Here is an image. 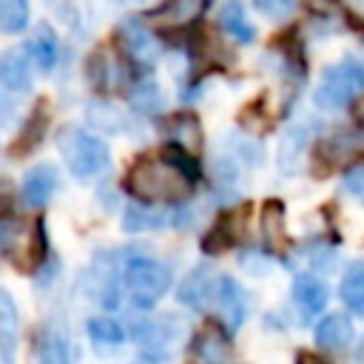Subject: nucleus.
<instances>
[{
    "instance_id": "obj_1",
    "label": "nucleus",
    "mask_w": 364,
    "mask_h": 364,
    "mask_svg": "<svg viewBox=\"0 0 364 364\" xmlns=\"http://www.w3.org/2000/svg\"><path fill=\"white\" fill-rule=\"evenodd\" d=\"M125 188L145 205H173L193 193V179L168 156H139L128 168Z\"/></svg>"
},
{
    "instance_id": "obj_2",
    "label": "nucleus",
    "mask_w": 364,
    "mask_h": 364,
    "mask_svg": "<svg viewBox=\"0 0 364 364\" xmlns=\"http://www.w3.org/2000/svg\"><path fill=\"white\" fill-rule=\"evenodd\" d=\"M57 151L74 179H91L102 173L111 159L108 145L97 134L82 131L80 125H63L57 131Z\"/></svg>"
},
{
    "instance_id": "obj_3",
    "label": "nucleus",
    "mask_w": 364,
    "mask_h": 364,
    "mask_svg": "<svg viewBox=\"0 0 364 364\" xmlns=\"http://www.w3.org/2000/svg\"><path fill=\"white\" fill-rule=\"evenodd\" d=\"M119 273L125 284V299L134 310H151L171 287L168 264L151 256H128Z\"/></svg>"
},
{
    "instance_id": "obj_4",
    "label": "nucleus",
    "mask_w": 364,
    "mask_h": 364,
    "mask_svg": "<svg viewBox=\"0 0 364 364\" xmlns=\"http://www.w3.org/2000/svg\"><path fill=\"white\" fill-rule=\"evenodd\" d=\"M358 94H364V65L353 57H344L324 68L313 91V100L324 111H338L347 108Z\"/></svg>"
},
{
    "instance_id": "obj_5",
    "label": "nucleus",
    "mask_w": 364,
    "mask_h": 364,
    "mask_svg": "<svg viewBox=\"0 0 364 364\" xmlns=\"http://www.w3.org/2000/svg\"><path fill=\"white\" fill-rule=\"evenodd\" d=\"M210 301L216 304L222 321L230 330H239V324L247 316V293L233 276H216L210 287Z\"/></svg>"
},
{
    "instance_id": "obj_6",
    "label": "nucleus",
    "mask_w": 364,
    "mask_h": 364,
    "mask_svg": "<svg viewBox=\"0 0 364 364\" xmlns=\"http://www.w3.org/2000/svg\"><path fill=\"white\" fill-rule=\"evenodd\" d=\"M119 40H122L125 54L139 65H151L162 54V43L154 37V31L139 17H125L119 23Z\"/></svg>"
},
{
    "instance_id": "obj_7",
    "label": "nucleus",
    "mask_w": 364,
    "mask_h": 364,
    "mask_svg": "<svg viewBox=\"0 0 364 364\" xmlns=\"http://www.w3.org/2000/svg\"><path fill=\"white\" fill-rule=\"evenodd\" d=\"M0 85L11 94L31 91V60L23 48H9L0 54Z\"/></svg>"
},
{
    "instance_id": "obj_8",
    "label": "nucleus",
    "mask_w": 364,
    "mask_h": 364,
    "mask_svg": "<svg viewBox=\"0 0 364 364\" xmlns=\"http://www.w3.org/2000/svg\"><path fill=\"white\" fill-rule=\"evenodd\" d=\"M57 171L51 165H34L26 171L23 176V185H20V196H23V205L28 208H43L48 205L51 193L57 191Z\"/></svg>"
},
{
    "instance_id": "obj_9",
    "label": "nucleus",
    "mask_w": 364,
    "mask_h": 364,
    "mask_svg": "<svg viewBox=\"0 0 364 364\" xmlns=\"http://www.w3.org/2000/svg\"><path fill=\"white\" fill-rule=\"evenodd\" d=\"M17 338H20V318L17 304L6 287H0V361L17 364Z\"/></svg>"
},
{
    "instance_id": "obj_10",
    "label": "nucleus",
    "mask_w": 364,
    "mask_h": 364,
    "mask_svg": "<svg viewBox=\"0 0 364 364\" xmlns=\"http://www.w3.org/2000/svg\"><path fill=\"white\" fill-rule=\"evenodd\" d=\"M276 162H279V171H282L284 176L301 173V168H304V162H307V128L293 125V128L284 131V136H282V142H279Z\"/></svg>"
},
{
    "instance_id": "obj_11",
    "label": "nucleus",
    "mask_w": 364,
    "mask_h": 364,
    "mask_svg": "<svg viewBox=\"0 0 364 364\" xmlns=\"http://www.w3.org/2000/svg\"><path fill=\"white\" fill-rule=\"evenodd\" d=\"M327 299H330V290L316 273H299L293 279V301L299 304L304 318L321 313L327 307Z\"/></svg>"
},
{
    "instance_id": "obj_12",
    "label": "nucleus",
    "mask_w": 364,
    "mask_h": 364,
    "mask_svg": "<svg viewBox=\"0 0 364 364\" xmlns=\"http://www.w3.org/2000/svg\"><path fill=\"white\" fill-rule=\"evenodd\" d=\"M31 63H37L40 71H51L57 65V57H60V46H57V34L51 31L48 23H40L34 28V34L26 40V48Z\"/></svg>"
},
{
    "instance_id": "obj_13",
    "label": "nucleus",
    "mask_w": 364,
    "mask_h": 364,
    "mask_svg": "<svg viewBox=\"0 0 364 364\" xmlns=\"http://www.w3.org/2000/svg\"><path fill=\"white\" fill-rule=\"evenodd\" d=\"M191 353L202 364H228L230 361V344L216 327H202L191 341Z\"/></svg>"
},
{
    "instance_id": "obj_14",
    "label": "nucleus",
    "mask_w": 364,
    "mask_h": 364,
    "mask_svg": "<svg viewBox=\"0 0 364 364\" xmlns=\"http://www.w3.org/2000/svg\"><path fill=\"white\" fill-rule=\"evenodd\" d=\"M353 341V321L344 313H330L316 324V344L324 350H344Z\"/></svg>"
},
{
    "instance_id": "obj_15",
    "label": "nucleus",
    "mask_w": 364,
    "mask_h": 364,
    "mask_svg": "<svg viewBox=\"0 0 364 364\" xmlns=\"http://www.w3.org/2000/svg\"><path fill=\"white\" fill-rule=\"evenodd\" d=\"M85 122H88L94 131L105 134V136H117V134L128 131V117H125L117 105L102 102V100H94V102L85 105Z\"/></svg>"
},
{
    "instance_id": "obj_16",
    "label": "nucleus",
    "mask_w": 364,
    "mask_h": 364,
    "mask_svg": "<svg viewBox=\"0 0 364 364\" xmlns=\"http://www.w3.org/2000/svg\"><path fill=\"white\" fill-rule=\"evenodd\" d=\"M173 216L168 210H159L156 205H128L122 210V230L128 233H139V230H162L165 225H171Z\"/></svg>"
},
{
    "instance_id": "obj_17",
    "label": "nucleus",
    "mask_w": 364,
    "mask_h": 364,
    "mask_svg": "<svg viewBox=\"0 0 364 364\" xmlns=\"http://www.w3.org/2000/svg\"><path fill=\"white\" fill-rule=\"evenodd\" d=\"M210 287H213L210 267H208V264H199V267H193V270L185 276V282H182L179 290H176V299H179L182 304L199 310V307H205V301L210 299Z\"/></svg>"
},
{
    "instance_id": "obj_18",
    "label": "nucleus",
    "mask_w": 364,
    "mask_h": 364,
    "mask_svg": "<svg viewBox=\"0 0 364 364\" xmlns=\"http://www.w3.org/2000/svg\"><path fill=\"white\" fill-rule=\"evenodd\" d=\"M338 296L344 307H350L355 316H364V262L361 259L347 264L341 284H338Z\"/></svg>"
},
{
    "instance_id": "obj_19",
    "label": "nucleus",
    "mask_w": 364,
    "mask_h": 364,
    "mask_svg": "<svg viewBox=\"0 0 364 364\" xmlns=\"http://www.w3.org/2000/svg\"><path fill=\"white\" fill-rule=\"evenodd\" d=\"M219 26H222L233 40H239V43H253V37H256V28H253V23L247 20L245 6H242L239 0H228V3L219 9Z\"/></svg>"
},
{
    "instance_id": "obj_20",
    "label": "nucleus",
    "mask_w": 364,
    "mask_h": 364,
    "mask_svg": "<svg viewBox=\"0 0 364 364\" xmlns=\"http://www.w3.org/2000/svg\"><path fill=\"white\" fill-rule=\"evenodd\" d=\"M37 364H71V350H68V338L63 330L48 327L40 338L37 347Z\"/></svg>"
},
{
    "instance_id": "obj_21",
    "label": "nucleus",
    "mask_w": 364,
    "mask_h": 364,
    "mask_svg": "<svg viewBox=\"0 0 364 364\" xmlns=\"http://www.w3.org/2000/svg\"><path fill=\"white\" fill-rule=\"evenodd\" d=\"M259 228H262V239L270 247H279L284 242V205L276 199L264 202L259 213Z\"/></svg>"
},
{
    "instance_id": "obj_22",
    "label": "nucleus",
    "mask_w": 364,
    "mask_h": 364,
    "mask_svg": "<svg viewBox=\"0 0 364 364\" xmlns=\"http://www.w3.org/2000/svg\"><path fill=\"white\" fill-rule=\"evenodd\" d=\"M85 330H88V338H91L100 350H102V347H119V344L125 341L122 324L114 321V318H108V316H94V318H88Z\"/></svg>"
},
{
    "instance_id": "obj_23",
    "label": "nucleus",
    "mask_w": 364,
    "mask_h": 364,
    "mask_svg": "<svg viewBox=\"0 0 364 364\" xmlns=\"http://www.w3.org/2000/svg\"><path fill=\"white\" fill-rule=\"evenodd\" d=\"M46 125H48V117H46V111H34V114L28 117V122L20 128V134H17L14 145H11V154L23 156V154L34 151V148L40 145V136L46 134Z\"/></svg>"
},
{
    "instance_id": "obj_24",
    "label": "nucleus",
    "mask_w": 364,
    "mask_h": 364,
    "mask_svg": "<svg viewBox=\"0 0 364 364\" xmlns=\"http://www.w3.org/2000/svg\"><path fill=\"white\" fill-rule=\"evenodd\" d=\"M28 20H31L28 0H0V31L3 34L26 31Z\"/></svg>"
},
{
    "instance_id": "obj_25",
    "label": "nucleus",
    "mask_w": 364,
    "mask_h": 364,
    "mask_svg": "<svg viewBox=\"0 0 364 364\" xmlns=\"http://www.w3.org/2000/svg\"><path fill=\"white\" fill-rule=\"evenodd\" d=\"M205 6L208 0H168V6L156 11V17H165V23H173V26H188L199 20Z\"/></svg>"
},
{
    "instance_id": "obj_26",
    "label": "nucleus",
    "mask_w": 364,
    "mask_h": 364,
    "mask_svg": "<svg viewBox=\"0 0 364 364\" xmlns=\"http://www.w3.org/2000/svg\"><path fill=\"white\" fill-rule=\"evenodd\" d=\"M168 131H171V136L176 139V145L185 148V151H196V148L202 145V128H199L196 117H191V114L173 117L171 125H168Z\"/></svg>"
},
{
    "instance_id": "obj_27",
    "label": "nucleus",
    "mask_w": 364,
    "mask_h": 364,
    "mask_svg": "<svg viewBox=\"0 0 364 364\" xmlns=\"http://www.w3.org/2000/svg\"><path fill=\"white\" fill-rule=\"evenodd\" d=\"M131 105H134L136 111H142V114L159 111V108H162V91H159V85H156V82H142V85H136V91L131 94Z\"/></svg>"
},
{
    "instance_id": "obj_28",
    "label": "nucleus",
    "mask_w": 364,
    "mask_h": 364,
    "mask_svg": "<svg viewBox=\"0 0 364 364\" xmlns=\"http://www.w3.org/2000/svg\"><path fill=\"white\" fill-rule=\"evenodd\" d=\"M213 185L219 191H225V193L236 191V185H239V168H236V162L230 156H219L213 162Z\"/></svg>"
},
{
    "instance_id": "obj_29",
    "label": "nucleus",
    "mask_w": 364,
    "mask_h": 364,
    "mask_svg": "<svg viewBox=\"0 0 364 364\" xmlns=\"http://www.w3.org/2000/svg\"><path fill=\"white\" fill-rule=\"evenodd\" d=\"M296 3H299V0H253L256 11L264 14V17H270V20H284V17H290L293 9H296Z\"/></svg>"
},
{
    "instance_id": "obj_30",
    "label": "nucleus",
    "mask_w": 364,
    "mask_h": 364,
    "mask_svg": "<svg viewBox=\"0 0 364 364\" xmlns=\"http://www.w3.org/2000/svg\"><path fill=\"white\" fill-rule=\"evenodd\" d=\"M341 191H344L350 199H355V202L364 205V165H353V168L344 173Z\"/></svg>"
},
{
    "instance_id": "obj_31",
    "label": "nucleus",
    "mask_w": 364,
    "mask_h": 364,
    "mask_svg": "<svg viewBox=\"0 0 364 364\" xmlns=\"http://www.w3.org/2000/svg\"><path fill=\"white\" fill-rule=\"evenodd\" d=\"M230 148H233L236 159L245 162V165H259V159H262V148H259L256 142H247V139H239V142H236V139H233Z\"/></svg>"
},
{
    "instance_id": "obj_32",
    "label": "nucleus",
    "mask_w": 364,
    "mask_h": 364,
    "mask_svg": "<svg viewBox=\"0 0 364 364\" xmlns=\"http://www.w3.org/2000/svg\"><path fill=\"white\" fill-rule=\"evenodd\" d=\"M17 117V100L11 97V91H0V125H11V119Z\"/></svg>"
},
{
    "instance_id": "obj_33",
    "label": "nucleus",
    "mask_w": 364,
    "mask_h": 364,
    "mask_svg": "<svg viewBox=\"0 0 364 364\" xmlns=\"http://www.w3.org/2000/svg\"><path fill=\"white\" fill-rule=\"evenodd\" d=\"M344 6L350 9V14H353V17L364 20V0H344Z\"/></svg>"
},
{
    "instance_id": "obj_34",
    "label": "nucleus",
    "mask_w": 364,
    "mask_h": 364,
    "mask_svg": "<svg viewBox=\"0 0 364 364\" xmlns=\"http://www.w3.org/2000/svg\"><path fill=\"white\" fill-rule=\"evenodd\" d=\"M296 364H327V361L321 355H316V353H299Z\"/></svg>"
}]
</instances>
